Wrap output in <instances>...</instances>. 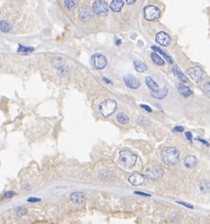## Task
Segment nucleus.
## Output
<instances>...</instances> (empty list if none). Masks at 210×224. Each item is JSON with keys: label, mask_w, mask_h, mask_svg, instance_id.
Listing matches in <instances>:
<instances>
[{"label": "nucleus", "mask_w": 210, "mask_h": 224, "mask_svg": "<svg viewBox=\"0 0 210 224\" xmlns=\"http://www.w3.org/2000/svg\"><path fill=\"white\" fill-rule=\"evenodd\" d=\"M180 152L176 147H165L162 152V160L167 165H175L179 162Z\"/></svg>", "instance_id": "1"}, {"label": "nucleus", "mask_w": 210, "mask_h": 224, "mask_svg": "<svg viewBox=\"0 0 210 224\" xmlns=\"http://www.w3.org/2000/svg\"><path fill=\"white\" fill-rule=\"evenodd\" d=\"M137 160V156L132 153V152L128 151H121L119 153V158H118V163L126 168H131L134 166L135 162Z\"/></svg>", "instance_id": "2"}, {"label": "nucleus", "mask_w": 210, "mask_h": 224, "mask_svg": "<svg viewBox=\"0 0 210 224\" xmlns=\"http://www.w3.org/2000/svg\"><path fill=\"white\" fill-rule=\"evenodd\" d=\"M116 108H117L116 102L115 100L108 99V100H105L104 102H102L100 104V114L102 115V116L108 117L116 112Z\"/></svg>", "instance_id": "3"}, {"label": "nucleus", "mask_w": 210, "mask_h": 224, "mask_svg": "<svg viewBox=\"0 0 210 224\" xmlns=\"http://www.w3.org/2000/svg\"><path fill=\"white\" fill-rule=\"evenodd\" d=\"M160 10L153 5L146 6L144 8V17L148 21H154L159 18L160 16Z\"/></svg>", "instance_id": "4"}, {"label": "nucleus", "mask_w": 210, "mask_h": 224, "mask_svg": "<svg viewBox=\"0 0 210 224\" xmlns=\"http://www.w3.org/2000/svg\"><path fill=\"white\" fill-rule=\"evenodd\" d=\"M145 174L152 180H159L164 175V170L159 166H151L146 168Z\"/></svg>", "instance_id": "5"}, {"label": "nucleus", "mask_w": 210, "mask_h": 224, "mask_svg": "<svg viewBox=\"0 0 210 224\" xmlns=\"http://www.w3.org/2000/svg\"><path fill=\"white\" fill-rule=\"evenodd\" d=\"M93 12L100 16L107 15L108 13V4L105 1L101 0H97L93 3Z\"/></svg>", "instance_id": "6"}, {"label": "nucleus", "mask_w": 210, "mask_h": 224, "mask_svg": "<svg viewBox=\"0 0 210 224\" xmlns=\"http://www.w3.org/2000/svg\"><path fill=\"white\" fill-rule=\"evenodd\" d=\"M92 63H93V65L96 69L100 70V69H103L106 66L107 61H106V58L102 54L96 53L92 57Z\"/></svg>", "instance_id": "7"}, {"label": "nucleus", "mask_w": 210, "mask_h": 224, "mask_svg": "<svg viewBox=\"0 0 210 224\" xmlns=\"http://www.w3.org/2000/svg\"><path fill=\"white\" fill-rule=\"evenodd\" d=\"M186 73L189 75V77L195 82V83H199L202 77V69L200 66H193L190 67L186 70Z\"/></svg>", "instance_id": "8"}, {"label": "nucleus", "mask_w": 210, "mask_h": 224, "mask_svg": "<svg viewBox=\"0 0 210 224\" xmlns=\"http://www.w3.org/2000/svg\"><path fill=\"white\" fill-rule=\"evenodd\" d=\"M129 182L131 184H132L134 186H139L145 183V177L142 174L134 172L129 177Z\"/></svg>", "instance_id": "9"}, {"label": "nucleus", "mask_w": 210, "mask_h": 224, "mask_svg": "<svg viewBox=\"0 0 210 224\" xmlns=\"http://www.w3.org/2000/svg\"><path fill=\"white\" fill-rule=\"evenodd\" d=\"M155 39H156V42H157L159 45H163V46H168V45L170 44V42H171V39H170V35H169L168 33L164 32V31L158 32V33L156 34Z\"/></svg>", "instance_id": "10"}, {"label": "nucleus", "mask_w": 210, "mask_h": 224, "mask_svg": "<svg viewBox=\"0 0 210 224\" xmlns=\"http://www.w3.org/2000/svg\"><path fill=\"white\" fill-rule=\"evenodd\" d=\"M123 80H124L125 84L131 89H137L140 86L139 82L136 80L135 77L132 76V75H126V76H124Z\"/></svg>", "instance_id": "11"}, {"label": "nucleus", "mask_w": 210, "mask_h": 224, "mask_svg": "<svg viewBox=\"0 0 210 224\" xmlns=\"http://www.w3.org/2000/svg\"><path fill=\"white\" fill-rule=\"evenodd\" d=\"M85 200V196L82 192H74L70 196V200H71L74 204H79L83 202Z\"/></svg>", "instance_id": "12"}, {"label": "nucleus", "mask_w": 210, "mask_h": 224, "mask_svg": "<svg viewBox=\"0 0 210 224\" xmlns=\"http://www.w3.org/2000/svg\"><path fill=\"white\" fill-rule=\"evenodd\" d=\"M197 158L193 155H188L184 160V165L186 168H193L197 166Z\"/></svg>", "instance_id": "13"}, {"label": "nucleus", "mask_w": 210, "mask_h": 224, "mask_svg": "<svg viewBox=\"0 0 210 224\" xmlns=\"http://www.w3.org/2000/svg\"><path fill=\"white\" fill-rule=\"evenodd\" d=\"M145 83L147 84V86L149 87V89L153 92V93H157L160 91L159 89V85L153 80V78L151 77H147L146 80H145Z\"/></svg>", "instance_id": "14"}, {"label": "nucleus", "mask_w": 210, "mask_h": 224, "mask_svg": "<svg viewBox=\"0 0 210 224\" xmlns=\"http://www.w3.org/2000/svg\"><path fill=\"white\" fill-rule=\"evenodd\" d=\"M177 90H178V92L182 95V96H184V97H189L190 95H192V90L189 88V87H186V85H184L183 83H177Z\"/></svg>", "instance_id": "15"}, {"label": "nucleus", "mask_w": 210, "mask_h": 224, "mask_svg": "<svg viewBox=\"0 0 210 224\" xmlns=\"http://www.w3.org/2000/svg\"><path fill=\"white\" fill-rule=\"evenodd\" d=\"M124 1H122V0H113L110 3V9L115 13H118L122 9Z\"/></svg>", "instance_id": "16"}, {"label": "nucleus", "mask_w": 210, "mask_h": 224, "mask_svg": "<svg viewBox=\"0 0 210 224\" xmlns=\"http://www.w3.org/2000/svg\"><path fill=\"white\" fill-rule=\"evenodd\" d=\"M172 72H173V74H174V76L177 77L179 80H181L183 83H186V82L187 81L186 76L184 73H182V72L180 71V69H179L176 65H173V66H172Z\"/></svg>", "instance_id": "17"}, {"label": "nucleus", "mask_w": 210, "mask_h": 224, "mask_svg": "<svg viewBox=\"0 0 210 224\" xmlns=\"http://www.w3.org/2000/svg\"><path fill=\"white\" fill-rule=\"evenodd\" d=\"M152 48L155 51V53H158V54H160L162 57H164V59L169 62V63H172L173 62V61H172V59L170 58V55H168L166 52H164L163 50H161L158 46H155V45H153L152 46Z\"/></svg>", "instance_id": "18"}, {"label": "nucleus", "mask_w": 210, "mask_h": 224, "mask_svg": "<svg viewBox=\"0 0 210 224\" xmlns=\"http://www.w3.org/2000/svg\"><path fill=\"white\" fill-rule=\"evenodd\" d=\"M168 93H169L168 88H167V87H164L162 90H160V91L157 92V93H153V92H152V96H153V98L157 99H164V98L167 97Z\"/></svg>", "instance_id": "19"}, {"label": "nucleus", "mask_w": 210, "mask_h": 224, "mask_svg": "<svg viewBox=\"0 0 210 224\" xmlns=\"http://www.w3.org/2000/svg\"><path fill=\"white\" fill-rule=\"evenodd\" d=\"M133 65H134V68L137 72H144L148 69L147 65L144 62L140 61H134Z\"/></svg>", "instance_id": "20"}, {"label": "nucleus", "mask_w": 210, "mask_h": 224, "mask_svg": "<svg viewBox=\"0 0 210 224\" xmlns=\"http://www.w3.org/2000/svg\"><path fill=\"white\" fill-rule=\"evenodd\" d=\"M200 190L202 193H209L210 194V182L209 181H202L200 184Z\"/></svg>", "instance_id": "21"}, {"label": "nucleus", "mask_w": 210, "mask_h": 224, "mask_svg": "<svg viewBox=\"0 0 210 224\" xmlns=\"http://www.w3.org/2000/svg\"><path fill=\"white\" fill-rule=\"evenodd\" d=\"M152 60H153V61L155 63V64H157V65H163L164 63H165V61H164V60L157 54V53H155V52H153V53H152Z\"/></svg>", "instance_id": "22"}, {"label": "nucleus", "mask_w": 210, "mask_h": 224, "mask_svg": "<svg viewBox=\"0 0 210 224\" xmlns=\"http://www.w3.org/2000/svg\"><path fill=\"white\" fill-rule=\"evenodd\" d=\"M116 120L120 123V124H127L129 122V117L127 115H125L124 113H119L117 115H116Z\"/></svg>", "instance_id": "23"}, {"label": "nucleus", "mask_w": 210, "mask_h": 224, "mask_svg": "<svg viewBox=\"0 0 210 224\" xmlns=\"http://www.w3.org/2000/svg\"><path fill=\"white\" fill-rule=\"evenodd\" d=\"M11 29V25L5 21V20H2L1 21V31L2 32H9Z\"/></svg>", "instance_id": "24"}, {"label": "nucleus", "mask_w": 210, "mask_h": 224, "mask_svg": "<svg viewBox=\"0 0 210 224\" xmlns=\"http://www.w3.org/2000/svg\"><path fill=\"white\" fill-rule=\"evenodd\" d=\"M76 1H71V0H65V1H63V4L64 6L68 9V10H72L73 8L76 7Z\"/></svg>", "instance_id": "25"}, {"label": "nucleus", "mask_w": 210, "mask_h": 224, "mask_svg": "<svg viewBox=\"0 0 210 224\" xmlns=\"http://www.w3.org/2000/svg\"><path fill=\"white\" fill-rule=\"evenodd\" d=\"M203 92H204V94L208 97V98H210V82H207V83H205L204 84H203Z\"/></svg>", "instance_id": "26"}, {"label": "nucleus", "mask_w": 210, "mask_h": 224, "mask_svg": "<svg viewBox=\"0 0 210 224\" xmlns=\"http://www.w3.org/2000/svg\"><path fill=\"white\" fill-rule=\"evenodd\" d=\"M33 50H34L33 47H25L21 45H19V47H18V51L20 52H31Z\"/></svg>", "instance_id": "27"}, {"label": "nucleus", "mask_w": 210, "mask_h": 224, "mask_svg": "<svg viewBox=\"0 0 210 224\" xmlns=\"http://www.w3.org/2000/svg\"><path fill=\"white\" fill-rule=\"evenodd\" d=\"M16 214L17 216H23L27 214V209L24 208V207H18L16 209Z\"/></svg>", "instance_id": "28"}, {"label": "nucleus", "mask_w": 210, "mask_h": 224, "mask_svg": "<svg viewBox=\"0 0 210 224\" xmlns=\"http://www.w3.org/2000/svg\"><path fill=\"white\" fill-rule=\"evenodd\" d=\"M172 131H173V132H183V131H184V127H182V126H177V127H175V128L172 129Z\"/></svg>", "instance_id": "29"}, {"label": "nucleus", "mask_w": 210, "mask_h": 224, "mask_svg": "<svg viewBox=\"0 0 210 224\" xmlns=\"http://www.w3.org/2000/svg\"><path fill=\"white\" fill-rule=\"evenodd\" d=\"M14 196V192H13V191H8V192H6L5 194H4V199H10V198H12V197H13Z\"/></svg>", "instance_id": "30"}, {"label": "nucleus", "mask_w": 210, "mask_h": 224, "mask_svg": "<svg viewBox=\"0 0 210 224\" xmlns=\"http://www.w3.org/2000/svg\"><path fill=\"white\" fill-rule=\"evenodd\" d=\"M140 107L143 108V109H145V110H146V111H148L149 113H152V112H153V110H152V108H151L150 106H147V105H144V104H142V105H140Z\"/></svg>", "instance_id": "31"}, {"label": "nucleus", "mask_w": 210, "mask_h": 224, "mask_svg": "<svg viewBox=\"0 0 210 224\" xmlns=\"http://www.w3.org/2000/svg\"><path fill=\"white\" fill-rule=\"evenodd\" d=\"M177 203H179V204H181V205H184V206H186V207H188V208H190V209H193V206H192L191 204H188V203H186V202H182V201H177Z\"/></svg>", "instance_id": "32"}, {"label": "nucleus", "mask_w": 210, "mask_h": 224, "mask_svg": "<svg viewBox=\"0 0 210 224\" xmlns=\"http://www.w3.org/2000/svg\"><path fill=\"white\" fill-rule=\"evenodd\" d=\"M185 134H186V137L191 142V141H192V134H191V132H190V131H186Z\"/></svg>", "instance_id": "33"}, {"label": "nucleus", "mask_w": 210, "mask_h": 224, "mask_svg": "<svg viewBox=\"0 0 210 224\" xmlns=\"http://www.w3.org/2000/svg\"><path fill=\"white\" fill-rule=\"evenodd\" d=\"M196 140H198L199 142H202V144H204V145H206V146H209V143H208V142H206L205 140H203V139H202V138H200V137H197Z\"/></svg>", "instance_id": "34"}, {"label": "nucleus", "mask_w": 210, "mask_h": 224, "mask_svg": "<svg viewBox=\"0 0 210 224\" xmlns=\"http://www.w3.org/2000/svg\"><path fill=\"white\" fill-rule=\"evenodd\" d=\"M41 200L40 199H36V198H30L29 200H28V201H30V202H33V201H40Z\"/></svg>", "instance_id": "35"}, {"label": "nucleus", "mask_w": 210, "mask_h": 224, "mask_svg": "<svg viewBox=\"0 0 210 224\" xmlns=\"http://www.w3.org/2000/svg\"><path fill=\"white\" fill-rule=\"evenodd\" d=\"M134 193H135V194H137V195H142V196H150L149 194H145V193H143V192H140V191H135Z\"/></svg>", "instance_id": "36"}, {"label": "nucleus", "mask_w": 210, "mask_h": 224, "mask_svg": "<svg viewBox=\"0 0 210 224\" xmlns=\"http://www.w3.org/2000/svg\"><path fill=\"white\" fill-rule=\"evenodd\" d=\"M103 80H104V82H105V83H111V84H112V82H111V81H109L108 79H106V78H103Z\"/></svg>", "instance_id": "37"}, {"label": "nucleus", "mask_w": 210, "mask_h": 224, "mask_svg": "<svg viewBox=\"0 0 210 224\" xmlns=\"http://www.w3.org/2000/svg\"><path fill=\"white\" fill-rule=\"evenodd\" d=\"M135 2V0H128L127 1V3H129V4H132V3H134Z\"/></svg>", "instance_id": "38"}]
</instances>
